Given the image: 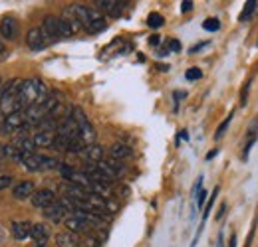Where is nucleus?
<instances>
[{
    "mask_svg": "<svg viewBox=\"0 0 258 247\" xmlns=\"http://www.w3.org/2000/svg\"><path fill=\"white\" fill-rule=\"evenodd\" d=\"M179 139H185V141H189V133H187V131H179Z\"/></svg>",
    "mask_w": 258,
    "mask_h": 247,
    "instance_id": "nucleus-44",
    "label": "nucleus"
},
{
    "mask_svg": "<svg viewBox=\"0 0 258 247\" xmlns=\"http://www.w3.org/2000/svg\"><path fill=\"white\" fill-rule=\"evenodd\" d=\"M56 135H58V137H64V139H68V141H78V139H79V129H78V125H76V121H74L72 113H70L68 117H62V119L58 121V131H56Z\"/></svg>",
    "mask_w": 258,
    "mask_h": 247,
    "instance_id": "nucleus-6",
    "label": "nucleus"
},
{
    "mask_svg": "<svg viewBox=\"0 0 258 247\" xmlns=\"http://www.w3.org/2000/svg\"><path fill=\"white\" fill-rule=\"evenodd\" d=\"M56 243H58V247H79L78 245V239L72 231H64V233H58V237H56Z\"/></svg>",
    "mask_w": 258,
    "mask_h": 247,
    "instance_id": "nucleus-21",
    "label": "nucleus"
},
{
    "mask_svg": "<svg viewBox=\"0 0 258 247\" xmlns=\"http://www.w3.org/2000/svg\"><path fill=\"white\" fill-rule=\"evenodd\" d=\"M56 202H58V200H56V194L52 190H38L32 196V206L34 208H40V210H48Z\"/></svg>",
    "mask_w": 258,
    "mask_h": 247,
    "instance_id": "nucleus-8",
    "label": "nucleus"
},
{
    "mask_svg": "<svg viewBox=\"0 0 258 247\" xmlns=\"http://www.w3.org/2000/svg\"><path fill=\"white\" fill-rule=\"evenodd\" d=\"M222 241H224V237H222V231L218 233V243H217V247H222Z\"/></svg>",
    "mask_w": 258,
    "mask_h": 247,
    "instance_id": "nucleus-45",
    "label": "nucleus"
},
{
    "mask_svg": "<svg viewBox=\"0 0 258 247\" xmlns=\"http://www.w3.org/2000/svg\"><path fill=\"white\" fill-rule=\"evenodd\" d=\"M24 107V103L20 101L18 95H8V93H2V97H0V113H2L4 117L12 115V113H20Z\"/></svg>",
    "mask_w": 258,
    "mask_h": 247,
    "instance_id": "nucleus-7",
    "label": "nucleus"
},
{
    "mask_svg": "<svg viewBox=\"0 0 258 247\" xmlns=\"http://www.w3.org/2000/svg\"><path fill=\"white\" fill-rule=\"evenodd\" d=\"M203 28L207 32H217V30H220V20L218 18H207L203 22Z\"/></svg>",
    "mask_w": 258,
    "mask_h": 247,
    "instance_id": "nucleus-28",
    "label": "nucleus"
},
{
    "mask_svg": "<svg viewBox=\"0 0 258 247\" xmlns=\"http://www.w3.org/2000/svg\"><path fill=\"white\" fill-rule=\"evenodd\" d=\"M58 28H60V38H70V36L76 34L68 18H60V20H58Z\"/></svg>",
    "mask_w": 258,
    "mask_h": 247,
    "instance_id": "nucleus-22",
    "label": "nucleus"
},
{
    "mask_svg": "<svg viewBox=\"0 0 258 247\" xmlns=\"http://www.w3.org/2000/svg\"><path fill=\"white\" fill-rule=\"evenodd\" d=\"M30 237L34 239L36 247H46V243H48V239H50V229H48V226H44V224H34V226H32Z\"/></svg>",
    "mask_w": 258,
    "mask_h": 247,
    "instance_id": "nucleus-10",
    "label": "nucleus"
},
{
    "mask_svg": "<svg viewBox=\"0 0 258 247\" xmlns=\"http://www.w3.org/2000/svg\"><path fill=\"white\" fill-rule=\"evenodd\" d=\"M98 8L99 10H103V12H107L109 16H121V12H123V2H116V0H98Z\"/></svg>",
    "mask_w": 258,
    "mask_h": 247,
    "instance_id": "nucleus-16",
    "label": "nucleus"
},
{
    "mask_svg": "<svg viewBox=\"0 0 258 247\" xmlns=\"http://www.w3.org/2000/svg\"><path fill=\"white\" fill-rule=\"evenodd\" d=\"M58 20L60 18H56V16H46L44 22H42V28H44V32L56 40V38H60V28H58Z\"/></svg>",
    "mask_w": 258,
    "mask_h": 247,
    "instance_id": "nucleus-19",
    "label": "nucleus"
},
{
    "mask_svg": "<svg viewBox=\"0 0 258 247\" xmlns=\"http://www.w3.org/2000/svg\"><path fill=\"white\" fill-rule=\"evenodd\" d=\"M233 119H235V111H233V113H228V117H226V119L220 123V125H218V129H217V133H215V141H217V139H220V137L224 135V131H226V129H228V125L233 123Z\"/></svg>",
    "mask_w": 258,
    "mask_h": 247,
    "instance_id": "nucleus-26",
    "label": "nucleus"
},
{
    "mask_svg": "<svg viewBox=\"0 0 258 247\" xmlns=\"http://www.w3.org/2000/svg\"><path fill=\"white\" fill-rule=\"evenodd\" d=\"M12 176H0V190H6L8 186H12Z\"/></svg>",
    "mask_w": 258,
    "mask_h": 247,
    "instance_id": "nucleus-35",
    "label": "nucleus"
},
{
    "mask_svg": "<svg viewBox=\"0 0 258 247\" xmlns=\"http://www.w3.org/2000/svg\"><path fill=\"white\" fill-rule=\"evenodd\" d=\"M0 34H2V38L6 40H16L18 36V22L14 18H4L2 22H0Z\"/></svg>",
    "mask_w": 258,
    "mask_h": 247,
    "instance_id": "nucleus-13",
    "label": "nucleus"
},
{
    "mask_svg": "<svg viewBox=\"0 0 258 247\" xmlns=\"http://www.w3.org/2000/svg\"><path fill=\"white\" fill-rule=\"evenodd\" d=\"M98 168H99V170H101V172H103V174H105V176H107V178H109L111 182L119 178V174H118L116 170H113V168H111V166H109V164H107L105 160H101V162H98Z\"/></svg>",
    "mask_w": 258,
    "mask_h": 247,
    "instance_id": "nucleus-24",
    "label": "nucleus"
},
{
    "mask_svg": "<svg viewBox=\"0 0 258 247\" xmlns=\"http://www.w3.org/2000/svg\"><path fill=\"white\" fill-rule=\"evenodd\" d=\"M68 12H70V14H72V16H74L83 28H90L92 24L103 20V16H101L96 8H88V6H81V4H74V6H70Z\"/></svg>",
    "mask_w": 258,
    "mask_h": 247,
    "instance_id": "nucleus-3",
    "label": "nucleus"
},
{
    "mask_svg": "<svg viewBox=\"0 0 258 247\" xmlns=\"http://www.w3.org/2000/svg\"><path fill=\"white\" fill-rule=\"evenodd\" d=\"M167 48H169V52H175V53H177V52H181V42L173 38V40L167 42Z\"/></svg>",
    "mask_w": 258,
    "mask_h": 247,
    "instance_id": "nucleus-34",
    "label": "nucleus"
},
{
    "mask_svg": "<svg viewBox=\"0 0 258 247\" xmlns=\"http://www.w3.org/2000/svg\"><path fill=\"white\" fill-rule=\"evenodd\" d=\"M109 157L116 159V160L131 159L133 157V150L127 144H123V142H116V144H111V148H109Z\"/></svg>",
    "mask_w": 258,
    "mask_h": 247,
    "instance_id": "nucleus-17",
    "label": "nucleus"
},
{
    "mask_svg": "<svg viewBox=\"0 0 258 247\" xmlns=\"http://www.w3.org/2000/svg\"><path fill=\"white\" fill-rule=\"evenodd\" d=\"M0 83H2V79H0Z\"/></svg>",
    "mask_w": 258,
    "mask_h": 247,
    "instance_id": "nucleus-47",
    "label": "nucleus"
},
{
    "mask_svg": "<svg viewBox=\"0 0 258 247\" xmlns=\"http://www.w3.org/2000/svg\"><path fill=\"white\" fill-rule=\"evenodd\" d=\"M159 42H161V36H157V34L149 36V46H159Z\"/></svg>",
    "mask_w": 258,
    "mask_h": 247,
    "instance_id": "nucleus-40",
    "label": "nucleus"
},
{
    "mask_svg": "<svg viewBox=\"0 0 258 247\" xmlns=\"http://www.w3.org/2000/svg\"><path fill=\"white\" fill-rule=\"evenodd\" d=\"M68 213V210H66V206L58 200V202H56L54 206H50L48 210H44V215H46V218L50 220V222H54V224H58V222H62L64 220V215Z\"/></svg>",
    "mask_w": 258,
    "mask_h": 247,
    "instance_id": "nucleus-11",
    "label": "nucleus"
},
{
    "mask_svg": "<svg viewBox=\"0 0 258 247\" xmlns=\"http://www.w3.org/2000/svg\"><path fill=\"white\" fill-rule=\"evenodd\" d=\"M14 146L20 148V150H24V152H34V148H36L32 137H26V135L16 137V139H14Z\"/></svg>",
    "mask_w": 258,
    "mask_h": 247,
    "instance_id": "nucleus-20",
    "label": "nucleus"
},
{
    "mask_svg": "<svg viewBox=\"0 0 258 247\" xmlns=\"http://www.w3.org/2000/svg\"><path fill=\"white\" fill-rule=\"evenodd\" d=\"M200 77H203V71H200L198 68H191V70L185 71V79H187V81H197V79H200Z\"/></svg>",
    "mask_w": 258,
    "mask_h": 247,
    "instance_id": "nucleus-29",
    "label": "nucleus"
},
{
    "mask_svg": "<svg viewBox=\"0 0 258 247\" xmlns=\"http://www.w3.org/2000/svg\"><path fill=\"white\" fill-rule=\"evenodd\" d=\"M248 91H250V79L244 83V87H242V91H240V105L244 107L246 105V97H248Z\"/></svg>",
    "mask_w": 258,
    "mask_h": 247,
    "instance_id": "nucleus-33",
    "label": "nucleus"
},
{
    "mask_svg": "<svg viewBox=\"0 0 258 247\" xmlns=\"http://www.w3.org/2000/svg\"><path fill=\"white\" fill-rule=\"evenodd\" d=\"M163 24H165V18H163L159 12H151V14L147 16V26H149V28H155V30H157V28H161Z\"/></svg>",
    "mask_w": 258,
    "mask_h": 247,
    "instance_id": "nucleus-25",
    "label": "nucleus"
},
{
    "mask_svg": "<svg viewBox=\"0 0 258 247\" xmlns=\"http://www.w3.org/2000/svg\"><path fill=\"white\" fill-rule=\"evenodd\" d=\"M105 162H107V164H109V166H111L113 170H116V172H118L119 176H121V174L125 172V166L121 164V160H116V159H111V157H109V159H107Z\"/></svg>",
    "mask_w": 258,
    "mask_h": 247,
    "instance_id": "nucleus-30",
    "label": "nucleus"
},
{
    "mask_svg": "<svg viewBox=\"0 0 258 247\" xmlns=\"http://www.w3.org/2000/svg\"><path fill=\"white\" fill-rule=\"evenodd\" d=\"M28 127H30V123H28L24 111L4 117V123H2V131L8 133V135H12V133H22L24 135V131H28Z\"/></svg>",
    "mask_w": 258,
    "mask_h": 247,
    "instance_id": "nucleus-4",
    "label": "nucleus"
},
{
    "mask_svg": "<svg viewBox=\"0 0 258 247\" xmlns=\"http://www.w3.org/2000/svg\"><path fill=\"white\" fill-rule=\"evenodd\" d=\"M10 231H12L14 239L24 241V239L30 237V233H32V224L30 222H14L10 226Z\"/></svg>",
    "mask_w": 258,
    "mask_h": 247,
    "instance_id": "nucleus-15",
    "label": "nucleus"
},
{
    "mask_svg": "<svg viewBox=\"0 0 258 247\" xmlns=\"http://www.w3.org/2000/svg\"><path fill=\"white\" fill-rule=\"evenodd\" d=\"M79 157H83L85 160H90L92 164H98V162H101L103 160V148L99 146V144H88L83 148V152L79 154Z\"/></svg>",
    "mask_w": 258,
    "mask_h": 247,
    "instance_id": "nucleus-12",
    "label": "nucleus"
},
{
    "mask_svg": "<svg viewBox=\"0 0 258 247\" xmlns=\"http://www.w3.org/2000/svg\"><path fill=\"white\" fill-rule=\"evenodd\" d=\"M64 226L68 228V231H72V233H85V231H90L94 226L90 224V222H85V220H81V218H78V215H70V218H66L64 220Z\"/></svg>",
    "mask_w": 258,
    "mask_h": 247,
    "instance_id": "nucleus-9",
    "label": "nucleus"
},
{
    "mask_svg": "<svg viewBox=\"0 0 258 247\" xmlns=\"http://www.w3.org/2000/svg\"><path fill=\"white\" fill-rule=\"evenodd\" d=\"M32 141L36 144V148H46V146H54L56 141V133H46V131H38L32 135Z\"/></svg>",
    "mask_w": 258,
    "mask_h": 247,
    "instance_id": "nucleus-18",
    "label": "nucleus"
},
{
    "mask_svg": "<svg viewBox=\"0 0 258 247\" xmlns=\"http://www.w3.org/2000/svg\"><path fill=\"white\" fill-rule=\"evenodd\" d=\"M256 6H258V2H256V0H248V2L244 4V8H242V12H240V16H238V20H240V22H246V20H248L252 14H254Z\"/></svg>",
    "mask_w": 258,
    "mask_h": 247,
    "instance_id": "nucleus-23",
    "label": "nucleus"
},
{
    "mask_svg": "<svg viewBox=\"0 0 258 247\" xmlns=\"http://www.w3.org/2000/svg\"><path fill=\"white\" fill-rule=\"evenodd\" d=\"M157 68H159V71H169V66H163V64H159Z\"/></svg>",
    "mask_w": 258,
    "mask_h": 247,
    "instance_id": "nucleus-46",
    "label": "nucleus"
},
{
    "mask_svg": "<svg viewBox=\"0 0 258 247\" xmlns=\"http://www.w3.org/2000/svg\"><path fill=\"white\" fill-rule=\"evenodd\" d=\"M217 194H218V186H215V190H213V194L209 196V202H207V206H205V212H203V224L207 222V218L211 215V210H213V206H215V200H217Z\"/></svg>",
    "mask_w": 258,
    "mask_h": 247,
    "instance_id": "nucleus-27",
    "label": "nucleus"
},
{
    "mask_svg": "<svg viewBox=\"0 0 258 247\" xmlns=\"http://www.w3.org/2000/svg\"><path fill=\"white\" fill-rule=\"evenodd\" d=\"M228 247H237V233H235V231H233L231 239H228Z\"/></svg>",
    "mask_w": 258,
    "mask_h": 247,
    "instance_id": "nucleus-42",
    "label": "nucleus"
},
{
    "mask_svg": "<svg viewBox=\"0 0 258 247\" xmlns=\"http://www.w3.org/2000/svg\"><path fill=\"white\" fill-rule=\"evenodd\" d=\"M58 170H60V174H62V178H64L66 182H70V180H72V176H74V172H76V170H74L72 166H68V164H60V168H58Z\"/></svg>",
    "mask_w": 258,
    "mask_h": 247,
    "instance_id": "nucleus-31",
    "label": "nucleus"
},
{
    "mask_svg": "<svg viewBox=\"0 0 258 247\" xmlns=\"http://www.w3.org/2000/svg\"><path fill=\"white\" fill-rule=\"evenodd\" d=\"M12 196L16 200H26V198H32L34 196V182L30 180H24L20 184H16L14 190H12Z\"/></svg>",
    "mask_w": 258,
    "mask_h": 247,
    "instance_id": "nucleus-14",
    "label": "nucleus"
},
{
    "mask_svg": "<svg viewBox=\"0 0 258 247\" xmlns=\"http://www.w3.org/2000/svg\"><path fill=\"white\" fill-rule=\"evenodd\" d=\"M193 10V2L191 0H183L181 2V12H191Z\"/></svg>",
    "mask_w": 258,
    "mask_h": 247,
    "instance_id": "nucleus-37",
    "label": "nucleus"
},
{
    "mask_svg": "<svg viewBox=\"0 0 258 247\" xmlns=\"http://www.w3.org/2000/svg\"><path fill=\"white\" fill-rule=\"evenodd\" d=\"M209 44L207 42H200V44H197V46H193L191 50H189V53H197V52H200V50H203V48H207Z\"/></svg>",
    "mask_w": 258,
    "mask_h": 247,
    "instance_id": "nucleus-38",
    "label": "nucleus"
},
{
    "mask_svg": "<svg viewBox=\"0 0 258 247\" xmlns=\"http://www.w3.org/2000/svg\"><path fill=\"white\" fill-rule=\"evenodd\" d=\"M50 42H54V40L44 32V28H30L28 30V34H26V44L34 52H40V50L48 48Z\"/></svg>",
    "mask_w": 258,
    "mask_h": 247,
    "instance_id": "nucleus-5",
    "label": "nucleus"
},
{
    "mask_svg": "<svg viewBox=\"0 0 258 247\" xmlns=\"http://www.w3.org/2000/svg\"><path fill=\"white\" fill-rule=\"evenodd\" d=\"M18 97L24 103V107L40 105V103H44L48 99V89H46V85L40 79H22Z\"/></svg>",
    "mask_w": 258,
    "mask_h": 247,
    "instance_id": "nucleus-1",
    "label": "nucleus"
},
{
    "mask_svg": "<svg viewBox=\"0 0 258 247\" xmlns=\"http://www.w3.org/2000/svg\"><path fill=\"white\" fill-rule=\"evenodd\" d=\"M6 55H8V52H6V44H4L2 38H0V61L6 59Z\"/></svg>",
    "mask_w": 258,
    "mask_h": 247,
    "instance_id": "nucleus-36",
    "label": "nucleus"
},
{
    "mask_svg": "<svg viewBox=\"0 0 258 247\" xmlns=\"http://www.w3.org/2000/svg\"><path fill=\"white\" fill-rule=\"evenodd\" d=\"M72 117L76 121L78 129H79V139L85 144H94V141H96V129L92 127V123H90L88 115L83 113V109L81 107H74L72 109Z\"/></svg>",
    "mask_w": 258,
    "mask_h": 247,
    "instance_id": "nucleus-2",
    "label": "nucleus"
},
{
    "mask_svg": "<svg viewBox=\"0 0 258 247\" xmlns=\"http://www.w3.org/2000/svg\"><path fill=\"white\" fill-rule=\"evenodd\" d=\"M224 212H226V204H220V208H218V212H217V220H220V218H222Z\"/></svg>",
    "mask_w": 258,
    "mask_h": 247,
    "instance_id": "nucleus-41",
    "label": "nucleus"
},
{
    "mask_svg": "<svg viewBox=\"0 0 258 247\" xmlns=\"http://www.w3.org/2000/svg\"><path fill=\"white\" fill-rule=\"evenodd\" d=\"M173 97H175V103H179L181 99H185V97H187V93H185V91H175Z\"/></svg>",
    "mask_w": 258,
    "mask_h": 247,
    "instance_id": "nucleus-39",
    "label": "nucleus"
},
{
    "mask_svg": "<svg viewBox=\"0 0 258 247\" xmlns=\"http://www.w3.org/2000/svg\"><path fill=\"white\" fill-rule=\"evenodd\" d=\"M207 202H209V200H207V192H205V190H200V192L197 194V208H205Z\"/></svg>",
    "mask_w": 258,
    "mask_h": 247,
    "instance_id": "nucleus-32",
    "label": "nucleus"
},
{
    "mask_svg": "<svg viewBox=\"0 0 258 247\" xmlns=\"http://www.w3.org/2000/svg\"><path fill=\"white\" fill-rule=\"evenodd\" d=\"M217 154H218V148H213L209 154H207V160H211V159H215L217 157Z\"/></svg>",
    "mask_w": 258,
    "mask_h": 247,
    "instance_id": "nucleus-43",
    "label": "nucleus"
}]
</instances>
